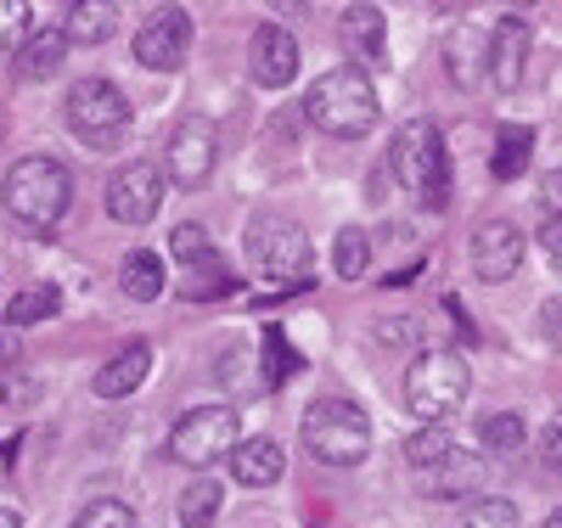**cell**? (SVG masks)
<instances>
[{
  "label": "cell",
  "mask_w": 562,
  "mask_h": 528,
  "mask_svg": "<svg viewBox=\"0 0 562 528\" xmlns=\"http://www.w3.org/2000/svg\"><path fill=\"white\" fill-rule=\"evenodd\" d=\"M389 169L422 209H434V214L450 209V153H445V135L434 119L400 124L394 147H389Z\"/></svg>",
  "instance_id": "obj_1"
},
{
  "label": "cell",
  "mask_w": 562,
  "mask_h": 528,
  "mask_svg": "<svg viewBox=\"0 0 562 528\" xmlns=\"http://www.w3.org/2000/svg\"><path fill=\"white\" fill-rule=\"evenodd\" d=\"M0 203H7V214L29 231H57L68 203H74V180L57 158H18L7 169V186H0Z\"/></svg>",
  "instance_id": "obj_2"
},
{
  "label": "cell",
  "mask_w": 562,
  "mask_h": 528,
  "mask_svg": "<svg viewBox=\"0 0 562 528\" xmlns=\"http://www.w3.org/2000/svg\"><path fill=\"white\" fill-rule=\"evenodd\" d=\"M304 119L338 141H355L378 124V90L360 68H333L304 90Z\"/></svg>",
  "instance_id": "obj_3"
},
{
  "label": "cell",
  "mask_w": 562,
  "mask_h": 528,
  "mask_svg": "<svg viewBox=\"0 0 562 528\" xmlns=\"http://www.w3.org/2000/svg\"><path fill=\"white\" fill-rule=\"evenodd\" d=\"M304 450L326 467H360L371 456V416L355 400H315L304 411Z\"/></svg>",
  "instance_id": "obj_4"
},
{
  "label": "cell",
  "mask_w": 562,
  "mask_h": 528,
  "mask_svg": "<svg viewBox=\"0 0 562 528\" xmlns=\"http://www.w3.org/2000/svg\"><path fill=\"white\" fill-rule=\"evenodd\" d=\"M248 265L259 281L270 287H310V265H315V248L304 225L281 220V214H259L248 225Z\"/></svg>",
  "instance_id": "obj_5"
},
{
  "label": "cell",
  "mask_w": 562,
  "mask_h": 528,
  "mask_svg": "<svg viewBox=\"0 0 562 528\" xmlns=\"http://www.w3.org/2000/svg\"><path fill=\"white\" fill-rule=\"evenodd\" d=\"M467 360L456 355V349H422L416 360H411V371H405V405L422 416V422H445L461 400H467Z\"/></svg>",
  "instance_id": "obj_6"
},
{
  "label": "cell",
  "mask_w": 562,
  "mask_h": 528,
  "mask_svg": "<svg viewBox=\"0 0 562 528\" xmlns=\"http://www.w3.org/2000/svg\"><path fill=\"white\" fill-rule=\"evenodd\" d=\"M68 130L90 147H119L124 130H130V102L124 90L108 79H79L68 90Z\"/></svg>",
  "instance_id": "obj_7"
},
{
  "label": "cell",
  "mask_w": 562,
  "mask_h": 528,
  "mask_svg": "<svg viewBox=\"0 0 562 528\" xmlns=\"http://www.w3.org/2000/svg\"><path fill=\"white\" fill-rule=\"evenodd\" d=\"M231 450H237V411L231 405L186 411L175 422V434H169V461H180V467H214Z\"/></svg>",
  "instance_id": "obj_8"
},
{
  "label": "cell",
  "mask_w": 562,
  "mask_h": 528,
  "mask_svg": "<svg viewBox=\"0 0 562 528\" xmlns=\"http://www.w3.org/2000/svg\"><path fill=\"white\" fill-rule=\"evenodd\" d=\"M214 164H220V141H214V130L203 124V119H180L175 130H169V141H164V175L175 180V186H186V191H198L209 175H214Z\"/></svg>",
  "instance_id": "obj_9"
},
{
  "label": "cell",
  "mask_w": 562,
  "mask_h": 528,
  "mask_svg": "<svg viewBox=\"0 0 562 528\" xmlns=\"http://www.w3.org/2000/svg\"><path fill=\"white\" fill-rule=\"evenodd\" d=\"M164 203V169L158 164H124L108 175V214L119 225H153Z\"/></svg>",
  "instance_id": "obj_10"
},
{
  "label": "cell",
  "mask_w": 562,
  "mask_h": 528,
  "mask_svg": "<svg viewBox=\"0 0 562 528\" xmlns=\"http://www.w3.org/2000/svg\"><path fill=\"white\" fill-rule=\"evenodd\" d=\"M192 52V12L186 7H164L147 23L135 29V63L153 68V74H175Z\"/></svg>",
  "instance_id": "obj_11"
},
{
  "label": "cell",
  "mask_w": 562,
  "mask_h": 528,
  "mask_svg": "<svg viewBox=\"0 0 562 528\" xmlns=\"http://www.w3.org/2000/svg\"><path fill=\"white\" fill-rule=\"evenodd\" d=\"M529 52H535V23L506 12L495 23V34L484 40V68H490V85L495 90H518L529 79Z\"/></svg>",
  "instance_id": "obj_12"
},
{
  "label": "cell",
  "mask_w": 562,
  "mask_h": 528,
  "mask_svg": "<svg viewBox=\"0 0 562 528\" xmlns=\"http://www.w3.org/2000/svg\"><path fill=\"white\" fill-rule=\"evenodd\" d=\"M248 74L265 90L293 85V74H299V40L281 29V23H259L254 40H248Z\"/></svg>",
  "instance_id": "obj_13"
},
{
  "label": "cell",
  "mask_w": 562,
  "mask_h": 528,
  "mask_svg": "<svg viewBox=\"0 0 562 528\" xmlns=\"http://www.w3.org/2000/svg\"><path fill=\"white\" fill-rule=\"evenodd\" d=\"M473 270L484 281H512L524 270V231L512 220H484L473 231Z\"/></svg>",
  "instance_id": "obj_14"
},
{
  "label": "cell",
  "mask_w": 562,
  "mask_h": 528,
  "mask_svg": "<svg viewBox=\"0 0 562 528\" xmlns=\"http://www.w3.org/2000/svg\"><path fill=\"white\" fill-rule=\"evenodd\" d=\"M281 472H288V456L276 439H237V450H231V478L243 490H270Z\"/></svg>",
  "instance_id": "obj_15"
},
{
  "label": "cell",
  "mask_w": 562,
  "mask_h": 528,
  "mask_svg": "<svg viewBox=\"0 0 562 528\" xmlns=\"http://www.w3.org/2000/svg\"><path fill=\"white\" fill-rule=\"evenodd\" d=\"M484 456H473V450H450L439 467H428V478H422V490L428 495H439V501H456V495H473V490H484Z\"/></svg>",
  "instance_id": "obj_16"
},
{
  "label": "cell",
  "mask_w": 562,
  "mask_h": 528,
  "mask_svg": "<svg viewBox=\"0 0 562 528\" xmlns=\"http://www.w3.org/2000/svg\"><path fill=\"white\" fill-rule=\"evenodd\" d=\"M147 371H153V349H147V344H130L124 355H113V360L97 371V382H90V389H97L102 400H124V394H135L140 382H147Z\"/></svg>",
  "instance_id": "obj_17"
},
{
  "label": "cell",
  "mask_w": 562,
  "mask_h": 528,
  "mask_svg": "<svg viewBox=\"0 0 562 528\" xmlns=\"http://www.w3.org/2000/svg\"><path fill=\"white\" fill-rule=\"evenodd\" d=\"M63 57H68V34L52 29V23H40V29L23 34V45H18V74H23V79H52V74L63 68Z\"/></svg>",
  "instance_id": "obj_18"
},
{
  "label": "cell",
  "mask_w": 562,
  "mask_h": 528,
  "mask_svg": "<svg viewBox=\"0 0 562 528\" xmlns=\"http://www.w3.org/2000/svg\"><path fill=\"white\" fill-rule=\"evenodd\" d=\"M349 57H366V63H383V45H389V29H383V12L378 7H349L344 23H338Z\"/></svg>",
  "instance_id": "obj_19"
},
{
  "label": "cell",
  "mask_w": 562,
  "mask_h": 528,
  "mask_svg": "<svg viewBox=\"0 0 562 528\" xmlns=\"http://www.w3.org/2000/svg\"><path fill=\"white\" fill-rule=\"evenodd\" d=\"M220 506H225L220 478H192V484L180 490V506H175V517H180V528H214Z\"/></svg>",
  "instance_id": "obj_20"
},
{
  "label": "cell",
  "mask_w": 562,
  "mask_h": 528,
  "mask_svg": "<svg viewBox=\"0 0 562 528\" xmlns=\"http://www.w3.org/2000/svg\"><path fill=\"white\" fill-rule=\"evenodd\" d=\"M119 287H124V299L153 304V299L164 293V259H158L153 248H135V254L124 259V270H119Z\"/></svg>",
  "instance_id": "obj_21"
},
{
  "label": "cell",
  "mask_w": 562,
  "mask_h": 528,
  "mask_svg": "<svg viewBox=\"0 0 562 528\" xmlns=\"http://www.w3.org/2000/svg\"><path fill=\"white\" fill-rule=\"evenodd\" d=\"M214 377L225 382L231 394H259L265 382H259V349L254 344H231L220 360H214Z\"/></svg>",
  "instance_id": "obj_22"
},
{
  "label": "cell",
  "mask_w": 562,
  "mask_h": 528,
  "mask_svg": "<svg viewBox=\"0 0 562 528\" xmlns=\"http://www.w3.org/2000/svg\"><path fill=\"white\" fill-rule=\"evenodd\" d=\"M113 23H119V12L108 7V0H85V7H68V45H102L108 34H113Z\"/></svg>",
  "instance_id": "obj_23"
},
{
  "label": "cell",
  "mask_w": 562,
  "mask_h": 528,
  "mask_svg": "<svg viewBox=\"0 0 562 528\" xmlns=\"http://www.w3.org/2000/svg\"><path fill=\"white\" fill-rule=\"evenodd\" d=\"M304 360L293 355V344H288V332H265V338H259V382H265V389H281V382H288L293 371H299Z\"/></svg>",
  "instance_id": "obj_24"
},
{
  "label": "cell",
  "mask_w": 562,
  "mask_h": 528,
  "mask_svg": "<svg viewBox=\"0 0 562 528\" xmlns=\"http://www.w3.org/2000/svg\"><path fill=\"white\" fill-rule=\"evenodd\" d=\"M63 310V293L52 281H40V287H23V293L7 304V326H34V321H52Z\"/></svg>",
  "instance_id": "obj_25"
},
{
  "label": "cell",
  "mask_w": 562,
  "mask_h": 528,
  "mask_svg": "<svg viewBox=\"0 0 562 528\" xmlns=\"http://www.w3.org/2000/svg\"><path fill=\"white\" fill-rule=\"evenodd\" d=\"M529 153H535V135L524 124H506L495 135V180H518L529 169Z\"/></svg>",
  "instance_id": "obj_26"
},
{
  "label": "cell",
  "mask_w": 562,
  "mask_h": 528,
  "mask_svg": "<svg viewBox=\"0 0 562 528\" xmlns=\"http://www.w3.org/2000/svg\"><path fill=\"white\" fill-rule=\"evenodd\" d=\"M445 57H450V79L456 85H473L479 79L473 68H484V34L479 29H456L450 45H445Z\"/></svg>",
  "instance_id": "obj_27"
},
{
  "label": "cell",
  "mask_w": 562,
  "mask_h": 528,
  "mask_svg": "<svg viewBox=\"0 0 562 528\" xmlns=\"http://www.w3.org/2000/svg\"><path fill=\"white\" fill-rule=\"evenodd\" d=\"M524 439H529V422H524V416H512V411H501V416H484V422H479V445H484V450H495V456L524 450Z\"/></svg>",
  "instance_id": "obj_28"
},
{
  "label": "cell",
  "mask_w": 562,
  "mask_h": 528,
  "mask_svg": "<svg viewBox=\"0 0 562 528\" xmlns=\"http://www.w3.org/2000/svg\"><path fill=\"white\" fill-rule=\"evenodd\" d=\"M333 265H338V276H344V281H355V276H366V270H371V236H366L360 225H344V231H338V243H333Z\"/></svg>",
  "instance_id": "obj_29"
},
{
  "label": "cell",
  "mask_w": 562,
  "mask_h": 528,
  "mask_svg": "<svg viewBox=\"0 0 562 528\" xmlns=\"http://www.w3.org/2000/svg\"><path fill=\"white\" fill-rule=\"evenodd\" d=\"M180 293L203 304V299H225V293H237V281L225 276V265H220V254H214L209 265H192V270H186V281H180Z\"/></svg>",
  "instance_id": "obj_30"
},
{
  "label": "cell",
  "mask_w": 562,
  "mask_h": 528,
  "mask_svg": "<svg viewBox=\"0 0 562 528\" xmlns=\"http://www.w3.org/2000/svg\"><path fill=\"white\" fill-rule=\"evenodd\" d=\"M450 450H456V445H450V427H416V434L405 439V461H411L416 472L439 467V461H445Z\"/></svg>",
  "instance_id": "obj_31"
},
{
  "label": "cell",
  "mask_w": 562,
  "mask_h": 528,
  "mask_svg": "<svg viewBox=\"0 0 562 528\" xmlns=\"http://www.w3.org/2000/svg\"><path fill=\"white\" fill-rule=\"evenodd\" d=\"M169 254L192 270V265H209L214 259V236L203 231V225H175L169 231Z\"/></svg>",
  "instance_id": "obj_32"
},
{
  "label": "cell",
  "mask_w": 562,
  "mask_h": 528,
  "mask_svg": "<svg viewBox=\"0 0 562 528\" xmlns=\"http://www.w3.org/2000/svg\"><path fill=\"white\" fill-rule=\"evenodd\" d=\"M68 528H135V512L124 501H90Z\"/></svg>",
  "instance_id": "obj_33"
},
{
  "label": "cell",
  "mask_w": 562,
  "mask_h": 528,
  "mask_svg": "<svg viewBox=\"0 0 562 528\" xmlns=\"http://www.w3.org/2000/svg\"><path fill=\"white\" fill-rule=\"evenodd\" d=\"M461 528H518V506H512L506 495H490L461 517Z\"/></svg>",
  "instance_id": "obj_34"
},
{
  "label": "cell",
  "mask_w": 562,
  "mask_h": 528,
  "mask_svg": "<svg viewBox=\"0 0 562 528\" xmlns=\"http://www.w3.org/2000/svg\"><path fill=\"white\" fill-rule=\"evenodd\" d=\"M378 338H383L389 349H416V338H422V326H416L411 315H400V321H378Z\"/></svg>",
  "instance_id": "obj_35"
},
{
  "label": "cell",
  "mask_w": 562,
  "mask_h": 528,
  "mask_svg": "<svg viewBox=\"0 0 562 528\" xmlns=\"http://www.w3.org/2000/svg\"><path fill=\"white\" fill-rule=\"evenodd\" d=\"M540 461H546L551 472H562V411L540 427Z\"/></svg>",
  "instance_id": "obj_36"
},
{
  "label": "cell",
  "mask_w": 562,
  "mask_h": 528,
  "mask_svg": "<svg viewBox=\"0 0 562 528\" xmlns=\"http://www.w3.org/2000/svg\"><path fill=\"white\" fill-rule=\"evenodd\" d=\"M540 248H546L551 265L562 270V220H546V225H540Z\"/></svg>",
  "instance_id": "obj_37"
},
{
  "label": "cell",
  "mask_w": 562,
  "mask_h": 528,
  "mask_svg": "<svg viewBox=\"0 0 562 528\" xmlns=\"http://www.w3.org/2000/svg\"><path fill=\"white\" fill-rule=\"evenodd\" d=\"M540 198H546V209H551V220H562V169H551V175L540 180Z\"/></svg>",
  "instance_id": "obj_38"
},
{
  "label": "cell",
  "mask_w": 562,
  "mask_h": 528,
  "mask_svg": "<svg viewBox=\"0 0 562 528\" xmlns=\"http://www.w3.org/2000/svg\"><path fill=\"white\" fill-rule=\"evenodd\" d=\"M7 360H18V338H12V332H0V366H7Z\"/></svg>",
  "instance_id": "obj_39"
},
{
  "label": "cell",
  "mask_w": 562,
  "mask_h": 528,
  "mask_svg": "<svg viewBox=\"0 0 562 528\" xmlns=\"http://www.w3.org/2000/svg\"><path fill=\"white\" fill-rule=\"evenodd\" d=\"M0 528H23V517H18L12 506H0Z\"/></svg>",
  "instance_id": "obj_40"
},
{
  "label": "cell",
  "mask_w": 562,
  "mask_h": 528,
  "mask_svg": "<svg viewBox=\"0 0 562 528\" xmlns=\"http://www.w3.org/2000/svg\"><path fill=\"white\" fill-rule=\"evenodd\" d=\"M546 528H562V512H551V517H546Z\"/></svg>",
  "instance_id": "obj_41"
},
{
  "label": "cell",
  "mask_w": 562,
  "mask_h": 528,
  "mask_svg": "<svg viewBox=\"0 0 562 528\" xmlns=\"http://www.w3.org/2000/svg\"><path fill=\"white\" fill-rule=\"evenodd\" d=\"M0 400H7V389H0Z\"/></svg>",
  "instance_id": "obj_42"
}]
</instances>
